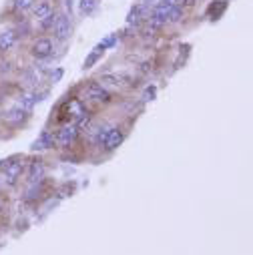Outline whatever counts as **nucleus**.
<instances>
[{
	"instance_id": "1",
	"label": "nucleus",
	"mask_w": 253,
	"mask_h": 255,
	"mask_svg": "<svg viewBox=\"0 0 253 255\" xmlns=\"http://www.w3.org/2000/svg\"><path fill=\"white\" fill-rule=\"evenodd\" d=\"M50 30H52V34H54L56 40H67V38L71 36V32H73L71 16H67V14H56V20H54V24H52Z\"/></svg>"
},
{
	"instance_id": "2",
	"label": "nucleus",
	"mask_w": 253,
	"mask_h": 255,
	"mask_svg": "<svg viewBox=\"0 0 253 255\" xmlns=\"http://www.w3.org/2000/svg\"><path fill=\"white\" fill-rule=\"evenodd\" d=\"M4 169V179H6V183L8 185H14L18 179H20V175H22V171H24V163L20 161V159H14V161H4L2 165H0Z\"/></svg>"
},
{
	"instance_id": "3",
	"label": "nucleus",
	"mask_w": 253,
	"mask_h": 255,
	"mask_svg": "<svg viewBox=\"0 0 253 255\" xmlns=\"http://www.w3.org/2000/svg\"><path fill=\"white\" fill-rule=\"evenodd\" d=\"M77 137H79V127L77 125H65L60 131H56L54 143H58L60 147H69L75 143Z\"/></svg>"
},
{
	"instance_id": "4",
	"label": "nucleus",
	"mask_w": 253,
	"mask_h": 255,
	"mask_svg": "<svg viewBox=\"0 0 253 255\" xmlns=\"http://www.w3.org/2000/svg\"><path fill=\"white\" fill-rule=\"evenodd\" d=\"M85 97L95 101V103H109L111 101V93L101 83H89L85 87Z\"/></svg>"
},
{
	"instance_id": "5",
	"label": "nucleus",
	"mask_w": 253,
	"mask_h": 255,
	"mask_svg": "<svg viewBox=\"0 0 253 255\" xmlns=\"http://www.w3.org/2000/svg\"><path fill=\"white\" fill-rule=\"evenodd\" d=\"M44 173H46V169H44L42 161H32V163L28 165V173H26L28 187L32 189V187L40 185V183H42V179H44Z\"/></svg>"
},
{
	"instance_id": "6",
	"label": "nucleus",
	"mask_w": 253,
	"mask_h": 255,
	"mask_svg": "<svg viewBox=\"0 0 253 255\" xmlns=\"http://www.w3.org/2000/svg\"><path fill=\"white\" fill-rule=\"evenodd\" d=\"M54 50V44L50 38H38L34 44H32V56L34 58H48Z\"/></svg>"
},
{
	"instance_id": "7",
	"label": "nucleus",
	"mask_w": 253,
	"mask_h": 255,
	"mask_svg": "<svg viewBox=\"0 0 253 255\" xmlns=\"http://www.w3.org/2000/svg\"><path fill=\"white\" fill-rule=\"evenodd\" d=\"M123 141H125V135H123V131H121V129H109L101 145H103L107 151H113V149H117Z\"/></svg>"
},
{
	"instance_id": "8",
	"label": "nucleus",
	"mask_w": 253,
	"mask_h": 255,
	"mask_svg": "<svg viewBox=\"0 0 253 255\" xmlns=\"http://www.w3.org/2000/svg\"><path fill=\"white\" fill-rule=\"evenodd\" d=\"M169 12H171V6H167V4H157L155 8H153V14H151V24L155 26V28H159L161 24H165V22H169Z\"/></svg>"
},
{
	"instance_id": "9",
	"label": "nucleus",
	"mask_w": 253,
	"mask_h": 255,
	"mask_svg": "<svg viewBox=\"0 0 253 255\" xmlns=\"http://www.w3.org/2000/svg\"><path fill=\"white\" fill-rule=\"evenodd\" d=\"M18 40V34L12 28H4L0 32V52H8Z\"/></svg>"
},
{
	"instance_id": "10",
	"label": "nucleus",
	"mask_w": 253,
	"mask_h": 255,
	"mask_svg": "<svg viewBox=\"0 0 253 255\" xmlns=\"http://www.w3.org/2000/svg\"><path fill=\"white\" fill-rule=\"evenodd\" d=\"M54 10H52V4L48 2V0H38V2H34L32 4V16L40 22L42 18H46V16H50Z\"/></svg>"
},
{
	"instance_id": "11",
	"label": "nucleus",
	"mask_w": 253,
	"mask_h": 255,
	"mask_svg": "<svg viewBox=\"0 0 253 255\" xmlns=\"http://www.w3.org/2000/svg\"><path fill=\"white\" fill-rule=\"evenodd\" d=\"M28 117V113L20 107V105H16V107H12V109H8V113L4 115V119L8 121V123H12V125H18L20 121H24Z\"/></svg>"
},
{
	"instance_id": "12",
	"label": "nucleus",
	"mask_w": 253,
	"mask_h": 255,
	"mask_svg": "<svg viewBox=\"0 0 253 255\" xmlns=\"http://www.w3.org/2000/svg\"><path fill=\"white\" fill-rule=\"evenodd\" d=\"M38 101H40V99H38L34 93H22V95L18 97V105H20V107H22L26 113H30Z\"/></svg>"
},
{
	"instance_id": "13",
	"label": "nucleus",
	"mask_w": 253,
	"mask_h": 255,
	"mask_svg": "<svg viewBox=\"0 0 253 255\" xmlns=\"http://www.w3.org/2000/svg\"><path fill=\"white\" fill-rule=\"evenodd\" d=\"M54 145V137L50 133H42L34 143H32V151H44V149H50Z\"/></svg>"
},
{
	"instance_id": "14",
	"label": "nucleus",
	"mask_w": 253,
	"mask_h": 255,
	"mask_svg": "<svg viewBox=\"0 0 253 255\" xmlns=\"http://www.w3.org/2000/svg\"><path fill=\"white\" fill-rule=\"evenodd\" d=\"M40 79H42V75H40V71L36 69V67H30L26 73H24V83L28 85V87H38V83H40Z\"/></svg>"
},
{
	"instance_id": "15",
	"label": "nucleus",
	"mask_w": 253,
	"mask_h": 255,
	"mask_svg": "<svg viewBox=\"0 0 253 255\" xmlns=\"http://www.w3.org/2000/svg\"><path fill=\"white\" fill-rule=\"evenodd\" d=\"M97 6H99V0H79V12L83 16L93 14L97 10Z\"/></svg>"
},
{
	"instance_id": "16",
	"label": "nucleus",
	"mask_w": 253,
	"mask_h": 255,
	"mask_svg": "<svg viewBox=\"0 0 253 255\" xmlns=\"http://www.w3.org/2000/svg\"><path fill=\"white\" fill-rule=\"evenodd\" d=\"M101 85H103L107 91H109V89H121V87H123L121 79H119V77H113V75L103 77V79H101Z\"/></svg>"
},
{
	"instance_id": "17",
	"label": "nucleus",
	"mask_w": 253,
	"mask_h": 255,
	"mask_svg": "<svg viewBox=\"0 0 253 255\" xmlns=\"http://www.w3.org/2000/svg\"><path fill=\"white\" fill-rule=\"evenodd\" d=\"M141 10H143V6H141V4H137L135 8H131L129 16H126V24H129V26L139 24V20H141Z\"/></svg>"
},
{
	"instance_id": "18",
	"label": "nucleus",
	"mask_w": 253,
	"mask_h": 255,
	"mask_svg": "<svg viewBox=\"0 0 253 255\" xmlns=\"http://www.w3.org/2000/svg\"><path fill=\"white\" fill-rule=\"evenodd\" d=\"M34 2H36V0H14V8L24 12V10H30Z\"/></svg>"
},
{
	"instance_id": "19",
	"label": "nucleus",
	"mask_w": 253,
	"mask_h": 255,
	"mask_svg": "<svg viewBox=\"0 0 253 255\" xmlns=\"http://www.w3.org/2000/svg\"><path fill=\"white\" fill-rule=\"evenodd\" d=\"M101 54H103V46H97V48H95V52H93V54L87 58V62H85V69H91V67L95 65V60H97Z\"/></svg>"
},
{
	"instance_id": "20",
	"label": "nucleus",
	"mask_w": 253,
	"mask_h": 255,
	"mask_svg": "<svg viewBox=\"0 0 253 255\" xmlns=\"http://www.w3.org/2000/svg\"><path fill=\"white\" fill-rule=\"evenodd\" d=\"M54 20H56V14L52 12L50 16H46V18H42V20H40V28H42V30H50V28H52V24H54Z\"/></svg>"
},
{
	"instance_id": "21",
	"label": "nucleus",
	"mask_w": 253,
	"mask_h": 255,
	"mask_svg": "<svg viewBox=\"0 0 253 255\" xmlns=\"http://www.w3.org/2000/svg\"><path fill=\"white\" fill-rule=\"evenodd\" d=\"M155 2H157V0H141V6H151Z\"/></svg>"
},
{
	"instance_id": "22",
	"label": "nucleus",
	"mask_w": 253,
	"mask_h": 255,
	"mask_svg": "<svg viewBox=\"0 0 253 255\" xmlns=\"http://www.w3.org/2000/svg\"><path fill=\"white\" fill-rule=\"evenodd\" d=\"M185 4H187V6H191V4H195V0H185Z\"/></svg>"
},
{
	"instance_id": "23",
	"label": "nucleus",
	"mask_w": 253,
	"mask_h": 255,
	"mask_svg": "<svg viewBox=\"0 0 253 255\" xmlns=\"http://www.w3.org/2000/svg\"><path fill=\"white\" fill-rule=\"evenodd\" d=\"M0 117H2V113H0Z\"/></svg>"
},
{
	"instance_id": "24",
	"label": "nucleus",
	"mask_w": 253,
	"mask_h": 255,
	"mask_svg": "<svg viewBox=\"0 0 253 255\" xmlns=\"http://www.w3.org/2000/svg\"><path fill=\"white\" fill-rule=\"evenodd\" d=\"M0 209H2V205H0Z\"/></svg>"
}]
</instances>
